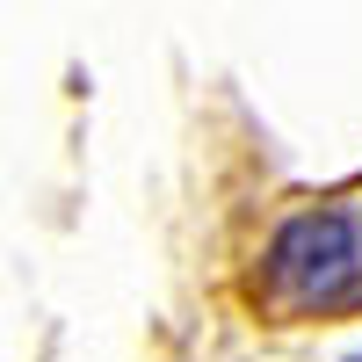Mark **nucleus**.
<instances>
[{"instance_id":"obj_1","label":"nucleus","mask_w":362,"mask_h":362,"mask_svg":"<svg viewBox=\"0 0 362 362\" xmlns=\"http://www.w3.org/2000/svg\"><path fill=\"white\" fill-rule=\"evenodd\" d=\"M261 305L276 319L362 312V189L297 203L261 247Z\"/></svg>"}]
</instances>
